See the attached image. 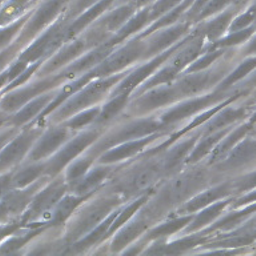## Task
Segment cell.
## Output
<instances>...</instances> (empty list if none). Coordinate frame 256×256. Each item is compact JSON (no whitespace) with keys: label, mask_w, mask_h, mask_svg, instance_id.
Listing matches in <instances>:
<instances>
[{"label":"cell","mask_w":256,"mask_h":256,"mask_svg":"<svg viewBox=\"0 0 256 256\" xmlns=\"http://www.w3.org/2000/svg\"><path fill=\"white\" fill-rule=\"evenodd\" d=\"M160 128H163V124H162L160 119L156 120L154 118L131 122L126 126H122L120 128H114L112 131L108 132V135L106 134L103 139H100L99 143L95 144V148H94V151H91V154L92 156H100L102 152L108 151L112 147H116L122 143L136 139H143V138L154 135V132L159 131Z\"/></svg>","instance_id":"cell-3"},{"label":"cell","mask_w":256,"mask_h":256,"mask_svg":"<svg viewBox=\"0 0 256 256\" xmlns=\"http://www.w3.org/2000/svg\"><path fill=\"white\" fill-rule=\"evenodd\" d=\"M243 56H256V34H254L251 39L247 42V46L243 50Z\"/></svg>","instance_id":"cell-29"},{"label":"cell","mask_w":256,"mask_h":256,"mask_svg":"<svg viewBox=\"0 0 256 256\" xmlns=\"http://www.w3.org/2000/svg\"><path fill=\"white\" fill-rule=\"evenodd\" d=\"M22 24L23 23L19 22V23H16L15 26H12L11 28H7V30H4V31L0 32V50L6 47V46H7L12 39H14V36L18 34V31H19V28Z\"/></svg>","instance_id":"cell-28"},{"label":"cell","mask_w":256,"mask_h":256,"mask_svg":"<svg viewBox=\"0 0 256 256\" xmlns=\"http://www.w3.org/2000/svg\"><path fill=\"white\" fill-rule=\"evenodd\" d=\"M144 54H146V40H132L119 50H116L115 52L112 51L99 66H96L92 70V72L96 79L120 74L122 70H126L138 60L144 59Z\"/></svg>","instance_id":"cell-5"},{"label":"cell","mask_w":256,"mask_h":256,"mask_svg":"<svg viewBox=\"0 0 256 256\" xmlns=\"http://www.w3.org/2000/svg\"><path fill=\"white\" fill-rule=\"evenodd\" d=\"M200 136L195 135L188 136L187 139L183 140V142H178L174 147H170L167 151L164 152L163 158L160 159V164H162L164 174L178 170L184 162H187Z\"/></svg>","instance_id":"cell-16"},{"label":"cell","mask_w":256,"mask_h":256,"mask_svg":"<svg viewBox=\"0 0 256 256\" xmlns=\"http://www.w3.org/2000/svg\"><path fill=\"white\" fill-rule=\"evenodd\" d=\"M252 131L242 142L236 144L227 156L219 160L216 170L223 175L239 176L242 174L256 170V136L251 135Z\"/></svg>","instance_id":"cell-4"},{"label":"cell","mask_w":256,"mask_h":256,"mask_svg":"<svg viewBox=\"0 0 256 256\" xmlns=\"http://www.w3.org/2000/svg\"><path fill=\"white\" fill-rule=\"evenodd\" d=\"M155 135H151L147 136V138H143V139L131 140V142H126V143L119 144V146H116V147H112L111 150H108L106 154L100 155V163L114 164L119 163L122 160L132 159V158H135L139 152L146 150L147 146H150V144L155 140Z\"/></svg>","instance_id":"cell-15"},{"label":"cell","mask_w":256,"mask_h":256,"mask_svg":"<svg viewBox=\"0 0 256 256\" xmlns=\"http://www.w3.org/2000/svg\"><path fill=\"white\" fill-rule=\"evenodd\" d=\"M186 27H175L162 32H151L148 34L146 40V54L144 59L150 56H158L174 47V44L179 43V40L186 35Z\"/></svg>","instance_id":"cell-13"},{"label":"cell","mask_w":256,"mask_h":256,"mask_svg":"<svg viewBox=\"0 0 256 256\" xmlns=\"http://www.w3.org/2000/svg\"><path fill=\"white\" fill-rule=\"evenodd\" d=\"M248 104H256V88L255 91H254V94H252L251 99H250V103Z\"/></svg>","instance_id":"cell-32"},{"label":"cell","mask_w":256,"mask_h":256,"mask_svg":"<svg viewBox=\"0 0 256 256\" xmlns=\"http://www.w3.org/2000/svg\"><path fill=\"white\" fill-rule=\"evenodd\" d=\"M232 187H234L235 195L239 196L254 191L256 188V170L235 176V179L232 180Z\"/></svg>","instance_id":"cell-27"},{"label":"cell","mask_w":256,"mask_h":256,"mask_svg":"<svg viewBox=\"0 0 256 256\" xmlns=\"http://www.w3.org/2000/svg\"><path fill=\"white\" fill-rule=\"evenodd\" d=\"M44 172H47V167H46V163L39 164V166H30L26 170H23L22 172H19L18 175L14 178V186L16 187H24L27 184L35 182L43 175Z\"/></svg>","instance_id":"cell-26"},{"label":"cell","mask_w":256,"mask_h":256,"mask_svg":"<svg viewBox=\"0 0 256 256\" xmlns=\"http://www.w3.org/2000/svg\"><path fill=\"white\" fill-rule=\"evenodd\" d=\"M52 99H55V95L50 94V95H42L39 98H36L35 100H32L31 103H28V106H26L23 111H20L19 115L15 118L16 126H22V124L28 123L36 115H39L40 111H43Z\"/></svg>","instance_id":"cell-23"},{"label":"cell","mask_w":256,"mask_h":256,"mask_svg":"<svg viewBox=\"0 0 256 256\" xmlns=\"http://www.w3.org/2000/svg\"><path fill=\"white\" fill-rule=\"evenodd\" d=\"M112 174H114V168L111 167V164H104L95 170H90L83 179H80L78 183L71 186L72 191L75 192V195L79 196L92 194L95 191V188L99 187L100 184H103Z\"/></svg>","instance_id":"cell-18"},{"label":"cell","mask_w":256,"mask_h":256,"mask_svg":"<svg viewBox=\"0 0 256 256\" xmlns=\"http://www.w3.org/2000/svg\"><path fill=\"white\" fill-rule=\"evenodd\" d=\"M68 183L64 179V175L62 179L55 180V183L50 184L46 190L40 191V194L36 196L35 202L31 207V218L32 216H40L43 214H51L52 210L56 207V204L66 196V192L68 190Z\"/></svg>","instance_id":"cell-12"},{"label":"cell","mask_w":256,"mask_h":256,"mask_svg":"<svg viewBox=\"0 0 256 256\" xmlns=\"http://www.w3.org/2000/svg\"><path fill=\"white\" fill-rule=\"evenodd\" d=\"M100 110L102 107H92V108H87V110H84V111L78 112L76 115H74L72 118L67 120V126L68 128H71L72 131H80V130H83V128H88L90 126L95 123L96 118L99 115Z\"/></svg>","instance_id":"cell-24"},{"label":"cell","mask_w":256,"mask_h":256,"mask_svg":"<svg viewBox=\"0 0 256 256\" xmlns=\"http://www.w3.org/2000/svg\"><path fill=\"white\" fill-rule=\"evenodd\" d=\"M234 195H235V192H234V187H232V182H226V183L218 184L208 191L199 192L198 195L188 200L187 203H184L180 211L184 212L183 215H192L202 208L208 207L212 203L227 199V198H231Z\"/></svg>","instance_id":"cell-11"},{"label":"cell","mask_w":256,"mask_h":256,"mask_svg":"<svg viewBox=\"0 0 256 256\" xmlns=\"http://www.w3.org/2000/svg\"><path fill=\"white\" fill-rule=\"evenodd\" d=\"M255 70L256 56H248L247 59H244L243 62L239 64V67L230 72V74L220 82L219 87L216 88V90L222 92H230L234 86L243 83L244 80L247 79L248 76L251 75Z\"/></svg>","instance_id":"cell-21"},{"label":"cell","mask_w":256,"mask_h":256,"mask_svg":"<svg viewBox=\"0 0 256 256\" xmlns=\"http://www.w3.org/2000/svg\"><path fill=\"white\" fill-rule=\"evenodd\" d=\"M102 132H103V130L94 126V128H88L87 132H84L75 139L68 140L67 143L56 152L55 156H52V159L46 163L47 174H51V175L59 174L63 170L64 166H67V164L71 163L72 160H75L86 148H88L95 140L99 139Z\"/></svg>","instance_id":"cell-7"},{"label":"cell","mask_w":256,"mask_h":256,"mask_svg":"<svg viewBox=\"0 0 256 256\" xmlns=\"http://www.w3.org/2000/svg\"><path fill=\"white\" fill-rule=\"evenodd\" d=\"M38 139L36 131H26L23 135L18 136L2 154H0V170L11 167L15 163L23 159L28 152V148L35 143Z\"/></svg>","instance_id":"cell-17"},{"label":"cell","mask_w":256,"mask_h":256,"mask_svg":"<svg viewBox=\"0 0 256 256\" xmlns=\"http://www.w3.org/2000/svg\"><path fill=\"white\" fill-rule=\"evenodd\" d=\"M92 158H84V159H76V162H71L68 166L64 179L71 187L75 183H78L80 179H83L86 174L91 170Z\"/></svg>","instance_id":"cell-25"},{"label":"cell","mask_w":256,"mask_h":256,"mask_svg":"<svg viewBox=\"0 0 256 256\" xmlns=\"http://www.w3.org/2000/svg\"><path fill=\"white\" fill-rule=\"evenodd\" d=\"M254 130H255V131H256V123H255V126H254Z\"/></svg>","instance_id":"cell-33"},{"label":"cell","mask_w":256,"mask_h":256,"mask_svg":"<svg viewBox=\"0 0 256 256\" xmlns=\"http://www.w3.org/2000/svg\"><path fill=\"white\" fill-rule=\"evenodd\" d=\"M252 112H254V104L251 106L244 104V106H238V107L228 104L206 122V126L202 128V132L211 134V132L222 131L226 128L235 127L246 119H250Z\"/></svg>","instance_id":"cell-9"},{"label":"cell","mask_w":256,"mask_h":256,"mask_svg":"<svg viewBox=\"0 0 256 256\" xmlns=\"http://www.w3.org/2000/svg\"><path fill=\"white\" fill-rule=\"evenodd\" d=\"M71 132V128H68L66 124H64L63 127H52L51 130H48L38 140L35 150L31 152L32 162H40L42 159H46L47 156H51L52 154H56L70 140Z\"/></svg>","instance_id":"cell-10"},{"label":"cell","mask_w":256,"mask_h":256,"mask_svg":"<svg viewBox=\"0 0 256 256\" xmlns=\"http://www.w3.org/2000/svg\"><path fill=\"white\" fill-rule=\"evenodd\" d=\"M12 184H14V178H11V176H3L0 179V196L3 195L4 192H7V190L11 187Z\"/></svg>","instance_id":"cell-30"},{"label":"cell","mask_w":256,"mask_h":256,"mask_svg":"<svg viewBox=\"0 0 256 256\" xmlns=\"http://www.w3.org/2000/svg\"><path fill=\"white\" fill-rule=\"evenodd\" d=\"M230 72H231L230 68L226 67V66L224 67L220 66L215 70L210 67L202 70V71L187 72L178 82H174V86H175L180 98L202 96L212 86H219L224 75H228Z\"/></svg>","instance_id":"cell-6"},{"label":"cell","mask_w":256,"mask_h":256,"mask_svg":"<svg viewBox=\"0 0 256 256\" xmlns=\"http://www.w3.org/2000/svg\"><path fill=\"white\" fill-rule=\"evenodd\" d=\"M250 88H256V70L252 72V75H250L247 79L244 80L243 90H250Z\"/></svg>","instance_id":"cell-31"},{"label":"cell","mask_w":256,"mask_h":256,"mask_svg":"<svg viewBox=\"0 0 256 256\" xmlns=\"http://www.w3.org/2000/svg\"><path fill=\"white\" fill-rule=\"evenodd\" d=\"M119 198L115 195L104 194L88 204L83 210H80L74 215V222L70 224V238L75 242H79L87 236L92 230H95L100 223H103L112 212L118 210Z\"/></svg>","instance_id":"cell-2"},{"label":"cell","mask_w":256,"mask_h":256,"mask_svg":"<svg viewBox=\"0 0 256 256\" xmlns=\"http://www.w3.org/2000/svg\"><path fill=\"white\" fill-rule=\"evenodd\" d=\"M232 203H234V198H231V199L219 200V202L214 203V206L211 204V206L206 207V210L203 208V211L200 212V214H198L196 216H194V219L191 220V223L188 224L187 232L199 231L202 228L210 226L214 220H216L222 214H224V211H226Z\"/></svg>","instance_id":"cell-19"},{"label":"cell","mask_w":256,"mask_h":256,"mask_svg":"<svg viewBox=\"0 0 256 256\" xmlns=\"http://www.w3.org/2000/svg\"><path fill=\"white\" fill-rule=\"evenodd\" d=\"M128 103H130V95L111 96V100L100 110L94 126L104 130L107 126H110V123L115 122L118 116H120L124 108L128 107Z\"/></svg>","instance_id":"cell-20"},{"label":"cell","mask_w":256,"mask_h":256,"mask_svg":"<svg viewBox=\"0 0 256 256\" xmlns=\"http://www.w3.org/2000/svg\"><path fill=\"white\" fill-rule=\"evenodd\" d=\"M234 15L235 11H228L226 15H222L218 19L212 20L211 23H208L204 28V31L202 32L204 36V39L208 44H212L220 40L224 36V34L230 30L232 22H234Z\"/></svg>","instance_id":"cell-22"},{"label":"cell","mask_w":256,"mask_h":256,"mask_svg":"<svg viewBox=\"0 0 256 256\" xmlns=\"http://www.w3.org/2000/svg\"><path fill=\"white\" fill-rule=\"evenodd\" d=\"M87 50H90V46H88L87 40L83 35L79 36V38H74L71 43L67 44L66 47L63 46L62 50L56 52V55L52 58L51 62L46 66L44 72L46 74H52V72L58 71V70L67 68L75 60L82 58V55L86 54Z\"/></svg>","instance_id":"cell-14"},{"label":"cell","mask_w":256,"mask_h":256,"mask_svg":"<svg viewBox=\"0 0 256 256\" xmlns=\"http://www.w3.org/2000/svg\"><path fill=\"white\" fill-rule=\"evenodd\" d=\"M127 74H115V75L107 76V78H98L95 82H90L86 84L82 90L75 92L67 99L66 103H62L56 108L55 116L58 119L67 120L76 115L78 112L84 111L87 108H92L100 100L104 99V96L108 95L111 90L123 79Z\"/></svg>","instance_id":"cell-1"},{"label":"cell","mask_w":256,"mask_h":256,"mask_svg":"<svg viewBox=\"0 0 256 256\" xmlns=\"http://www.w3.org/2000/svg\"><path fill=\"white\" fill-rule=\"evenodd\" d=\"M180 99L174 83L164 84L140 94V98L132 102L131 111L134 115H146L159 108H167Z\"/></svg>","instance_id":"cell-8"}]
</instances>
